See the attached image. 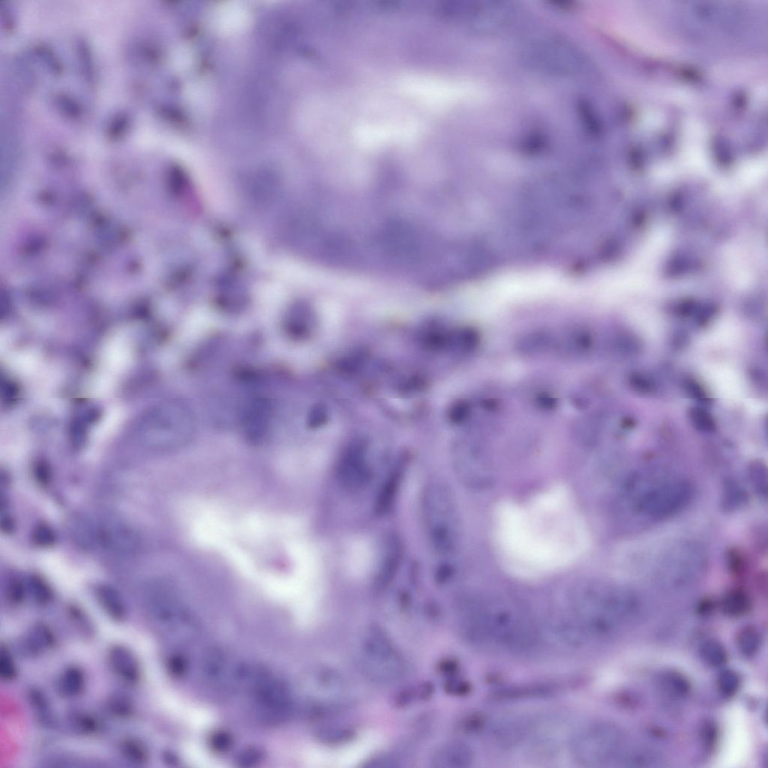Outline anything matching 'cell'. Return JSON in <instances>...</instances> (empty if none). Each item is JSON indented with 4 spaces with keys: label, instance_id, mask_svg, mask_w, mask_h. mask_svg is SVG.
<instances>
[{
    "label": "cell",
    "instance_id": "cell-1",
    "mask_svg": "<svg viewBox=\"0 0 768 768\" xmlns=\"http://www.w3.org/2000/svg\"><path fill=\"white\" fill-rule=\"evenodd\" d=\"M563 489L539 497L528 509L501 507L500 544L507 560L521 571L560 566L582 551V523Z\"/></svg>",
    "mask_w": 768,
    "mask_h": 768
},
{
    "label": "cell",
    "instance_id": "cell-2",
    "mask_svg": "<svg viewBox=\"0 0 768 768\" xmlns=\"http://www.w3.org/2000/svg\"><path fill=\"white\" fill-rule=\"evenodd\" d=\"M519 60L530 70L563 78L582 77L591 69L580 47L558 36L526 44L519 52Z\"/></svg>",
    "mask_w": 768,
    "mask_h": 768
},
{
    "label": "cell",
    "instance_id": "cell-3",
    "mask_svg": "<svg viewBox=\"0 0 768 768\" xmlns=\"http://www.w3.org/2000/svg\"><path fill=\"white\" fill-rule=\"evenodd\" d=\"M141 440L149 448L172 450L183 447L193 439L195 418L188 405L170 401L155 407L141 422Z\"/></svg>",
    "mask_w": 768,
    "mask_h": 768
},
{
    "label": "cell",
    "instance_id": "cell-4",
    "mask_svg": "<svg viewBox=\"0 0 768 768\" xmlns=\"http://www.w3.org/2000/svg\"><path fill=\"white\" fill-rule=\"evenodd\" d=\"M237 686L247 689L252 707L261 721L279 725L288 719L293 701L288 686L261 667L243 666Z\"/></svg>",
    "mask_w": 768,
    "mask_h": 768
},
{
    "label": "cell",
    "instance_id": "cell-5",
    "mask_svg": "<svg viewBox=\"0 0 768 768\" xmlns=\"http://www.w3.org/2000/svg\"><path fill=\"white\" fill-rule=\"evenodd\" d=\"M632 481L642 486L640 489L628 491L635 493V511L651 519L662 520L677 515L690 504L695 494L693 484L686 480H656L653 483Z\"/></svg>",
    "mask_w": 768,
    "mask_h": 768
},
{
    "label": "cell",
    "instance_id": "cell-6",
    "mask_svg": "<svg viewBox=\"0 0 768 768\" xmlns=\"http://www.w3.org/2000/svg\"><path fill=\"white\" fill-rule=\"evenodd\" d=\"M422 516L426 536L436 551H450L454 540V516L448 490L443 483L432 481L424 489Z\"/></svg>",
    "mask_w": 768,
    "mask_h": 768
},
{
    "label": "cell",
    "instance_id": "cell-7",
    "mask_svg": "<svg viewBox=\"0 0 768 768\" xmlns=\"http://www.w3.org/2000/svg\"><path fill=\"white\" fill-rule=\"evenodd\" d=\"M707 562L703 546L691 542L680 544L673 547L660 562V580L676 586L693 582L704 572Z\"/></svg>",
    "mask_w": 768,
    "mask_h": 768
},
{
    "label": "cell",
    "instance_id": "cell-8",
    "mask_svg": "<svg viewBox=\"0 0 768 768\" xmlns=\"http://www.w3.org/2000/svg\"><path fill=\"white\" fill-rule=\"evenodd\" d=\"M516 8L503 1H470L468 10L460 23L477 35H494L514 23Z\"/></svg>",
    "mask_w": 768,
    "mask_h": 768
},
{
    "label": "cell",
    "instance_id": "cell-9",
    "mask_svg": "<svg viewBox=\"0 0 768 768\" xmlns=\"http://www.w3.org/2000/svg\"><path fill=\"white\" fill-rule=\"evenodd\" d=\"M621 744L622 735L618 728L596 725L577 738L575 751L585 763H606L617 756Z\"/></svg>",
    "mask_w": 768,
    "mask_h": 768
},
{
    "label": "cell",
    "instance_id": "cell-10",
    "mask_svg": "<svg viewBox=\"0 0 768 768\" xmlns=\"http://www.w3.org/2000/svg\"><path fill=\"white\" fill-rule=\"evenodd\" d=\"M97 546L120 556L134 555L140 546L136 530L115 518L103 519L94 523Z\"/></svg>",
    "mask_w": 768,
    "mask_h": 768
},
{
    "label": "cell",
    "instance_id": "cell-11",
    "mask_svg": "<svg viewBox=\"0 0 768 768\" xmlns=\"http://www.w3.org/2000/svg\"><path fill=\"white\" fill-rule=\"evenodd\" d=\"M373 477V471L367 461L365 445L352 444L338 464L337 478L341 486L348 491H359L366 488Z\"/></svg>",
    "mask_w": 768,
    "mask_h": 768
},
{
    "label": "cell",
    "instance_id": "cell-12",
    "mask_svg": "<svg viewBox=\"0 0 768 768\" xmlns=\"http://www.w3.org/2000/svg\"><path fill=\"white\" fill-rule=\"evenodd\" d=\"M270 417V407L267 402H252L242 415L241 427L245 437L252 443L261 441L268 431Z\"/></svg>",
    "mask_w": 768,
    "mask_h": 768
},
{
    "label": "cell",
    "instance_id": "cell-13",
    "mask_svg": "<svg viewBox=\"0 0 768 768\" xmlns=\"http://www.w3.org/2000/svg\"><path fill=\"white\" fill-rule=\"evenodd\" d=\"M363 663H384L400 657L386 632L380 628H370L363 639Z\"/></svg>",
    "mask_w": 768,
    "mask_h": 768
},
{
    "label": "cell",
    "instance_id": "cell-14",
    "mask_svg": "<svg viewBox=\"0 0 768 768\" xmlns=\"http://www.w3.org/2000/svg\"><path fill=\"white\" fill-rule=\"evenodd\" d=\"M109 665L115 674L130 685H136L141 678V669L135 654L125 646L117 644L108 651Z\"/></svg>",
    "mask_w": 768,
    "mask_h": 768
},
{
    "label": "cell",
    "instance_id": "cell-15",
    "mask_svg": "<svg viewBox=\"0 0 768 768\" xmlns=\"http://www.w3.org/2000/svg\"><path fill=\"white\" fill-rule=\"evenodd\" d=\"M472 753L466 745L454 742L439 747L432 754L431 763L439 768L466 767L472 762Z\"/></svg>",
    "mask_w": 768,
    "mask_h": 768
},
{
    "label": "cell",
    "instance_id": "cell-16",
    "mask_svg": "<svg viewBox=\"0 0 768 768\" xmlns=\"http://www.w3.org/2000/svg\"><path fill=\"white\" fill-rule=\"evenodd\" d=\"M56 637L53 630L44 623H37L24 639V646L31 654H39L56 647Z\"/></svg>",
    "mask_w": 768,
    "mask_h": 768
},
{
    "label": "cell",
    "instance_id": "cell-17",
    "mask_svg": "<svg viewBox=\"0 0 768 768\" xmlns=\"http://www.w3.org/2000/svg\"><path fill=\"white\" fill-rule=\"evenodd\" d=\"M58 689L63 696L75 698L83 694L87 687V678L79 667L65 668L59 678Z\"/></svg>",
    "mask_w": 768,
    "mask_h": 768
},
{
    "label": "cell",
    "instance_id": "cell-18",
    "mask_svg": "<svg viewBox=\"0 0 768 768\" xmlns=\"http://www.w3.org/2000/svg\"><path fill=\"white\" fill-rule=\"evenodd\" d=\"M99 602L109 617L117 622L124 621L127 610L120 594L112 587L103 585L97 592Z\"/></svg>",
    "mask_w": 768,
    "mask_h": 768
},
{
    "label": "cell",
    "instance_id": "cell-19",
    "mask_svg": "<svg viewBox=\"0 0 768 768\" xmlns=\"http://www.w3.org/2000/svg\"><path fill=\"white\" fill-rule=\"evenodd\" d=\"M721 608L729 617L738 618L745 615L751 609V600L746 593L741 590L728 592L721 602Z\"/></svg>",
    "mask_w": 768,
    "mask_h": 768
},
{
    "label": "cell",
    "instance_id": "cell-20",
    "mask_svg": "<svg viewBox=\"0 0 768 768\" xmlns=\"http://www.w3.org/2000/svg\"><path fill=\"white\" fill-rule=\"evenodd\" d=\"M736 643L739 652L744 657H753L761 648L762 635L753 627H746L738 632Z\"/></svg>",
    "mask_w": 768,
    "mask_h": 768
},
{
    "label": "cell",
    "instance_id": "cell-21",
    "mask_svg": "<svg viewBox=\"0 0 768 768\" xmlns=\"http://www.w3.org/2000/svg\"><path fill=\"white\" fill-rule=\"evenodd\" d=\"M27 698L39 721L44 725H51L53 722L52 710L43 692L35 687L31 688L28 691Z\"/></svg>",
    "mask_w": 768,
    "mask_h": 768
},
{
    "label": "cell",
    "instance_id": "cell-22",
    "mask_svg": "<svg viewBox=\"0 0 768 768\" xmlns=\"http://www.w3.org/2000/svg\"><path fill=\"white\" fill-rule=\"evenodd\" d=\"M120 754L129 762L143 765L149 761V752L146 746L136 738L123 740L120 745Z\"/></svg>",
    "mask_w": 768,
    "mask_h": 768
},
{
    "label": "cell",
    "instance_id": "cell-23",
    "mask_svg": "<svg viewBox=\"0 0 768 768\" xmlns=\"http://www.w3.org/2000/svg\"><path fill=\"white\" fill-rule=\"evenodd\" d=\"M660 686L670 696L684 698L690 691L689 680L676 671H667L660 678Z\"/></svg>",
    "mask_w": 768,
    "mask_h": 768
},
{
    "label": "cell",
    "instance_id": "cell-24",
    "mask_svg": "<svg viewBox=\"0 0 768 768\" xmlns=\"http://www.w3.org/2000/svg\"><path fill=\"white\" fill-rule=\"evenodd\" d=\"M578 120L582 127L591 136H598L601 132L600 123L590 101L585 99H578L576 102Z\"/></svg>",
    "mask_w": 768,
    "mask_h": 768
},
{
    "label": "cell",
    "instance_id": "cell-25",
    "mask_svg": "<svg viewBox=\"0 0 768 768\" xmlns=\"http://www.w3.org/2000/svg\"><path fill=\"white\" fill-rule=\"evenodd\" d=\"M699 653L705 664L713 668L724 666L728 660L725 647L719 642L713 639L701 644Z\"/></svg>",
    "mask_w": 768,
    "mask_h": 768
},
{
    "label": "cell",
    "instance_id": "cell-26",
    "mask_svg": "<svg viewBox=\"0 0 768 768\" xmlns=\"http://www.w3.org/2000/svg\"><path fill=\"white\" fill-rule=\"evenodd\" d=\"M555 688L546 685L503 689L496 697L501 699L545 697L553 694Z\"/></svg>",
    "mask_w": 768,
    "mask_h": 768
},
{
    "label": "cell",
    "instance_id": "cell-27",
    "mask_svg": "<svg viewBox=\"0 0 768 768\" xmlns=\"http://www.w3.org/2000/svg\"><path fill=\"white\" fill-rule=\"evenodd\" d=\"M747 494L744 489L735 480H728L725 483L722 506L727 512H732L744 506L747 502Z\"/></svg>",
    "mask_w": 768,
    "mask_h": 768
},
{
    "label": "cell",
    "instance_id": "cell-28",
    "mask_svg": "<svg viewBox=\"0 0 768 768\" xmlns=\"http://www.w3.org/2000/svg\"><path fill=\"white\" fill-rule=\"evenodd\" d=\"M317 737L321 742L327 744H343L354 738V732L347 727L325 726L318 730Z\"/></svg>",
    "mask_w": 768,
    "mask_h": 768
},
{
    "label": "cell",
    "instance_id": "cell-29",
    "mask_svg": "<svg viewBox=\"0 0 768 768\" xmlns=\"http://www.w3.org/2000/svg\"><path fill=\"white\" fill-rule=\"evenodd\" d=\"M72 727L76 732L84 735L97 734L100 730L99 720L83 711H74L69 717Z\"/></svg>",
    "mask_w": 768,
    "mask_h": 768
},
{
    "label": "cell",
    "instance_id": "cell-30",
    "mask_svg": "<svg viewBox=\"0 0 768 768\" xmlns=\"http://www.w3.org/2000/svg\"><path fill=\"white\" fill-rule=\"evenodd\" d=\"M719 693L726 697L735 696L742 685V678L738 673L732 669H726L719 673L717 680Z\"/></svg>",
    "mask_w": 768,
    "mask_h": 768
},
{
    "label": "cell",
    "instance_id": "cell-31",
    "mask_svg": "<svg viewBox=\"0 0 768 768\" xmlns=\"http://www.w3.org/2000/svg\"><path fill=\"white\" fill-rule=\"evenodd\" d=\"M689 419L694 427L703 432H713L716 430V423L712 416L700 407H694L689 411Z\"/></svg>",
    "mask_w": 768,
    "mask_h": 768
},
{
    "label": "cell",
    "instance_id": "cell-32",
    "mask_svg": "<svg viewBox=\"0 0 768 768\" xmlns=\"http://www.w3.org/2000/svg\"><path fill=\"white\" fill-rule=\"evenodd\" d=\"M17 672L10 651L2 644L0 649V678L6 682L12 681L17 678Z\"/></svg>",
    "mask_w": 768,
    "mask_h": 768
},
{
    "label": "cell",
    "instance_id": "cell-33",
    "mask_svg": "<svg viewBox=\"0 0 768 768\" xmlns=\"http://www.w3.org/2000/svg\"><path fill=\"white\" fill-rule=\"evenodd\" d=\"M111 712L119 718H128L134 713V706L131 701L122 694H115L108 701Z\"/></svg>",
    "mask_w": 768,
    "mask_h": 768
},
{
    "label": "cell",
    "instance_id": "cell-34",
    "mask_svg": "<svg viewBox=\"0 0 768 768\" xmlns=\"http://www.w3.org/2000/svg\"><path fill=\"white\" fill-rule=\"evenodd\" d=\"M32 539L36 546L47 548L56 544V534L51 526L41 523L37 525L33 529Z\"/></svg>",
    "mask_w": 768,
    "mask_h": 768
},
{
    "label": "cell",
    "instance_id": "cell-35",
    "mask_svg": "<svg viewBox=\"0 0 768 768\" xmlns=\"http://www.w3.org/2000/svg\"><path fill=\"white\" fill-rule=\"evenodd\" d=\"M521 148L527 153L535 154L544 149L548 144L547 137L539 131H532L521 140Z\"/></svg>",
    "mask_w": 768,
    "mask_h": 768
},
{
    "label": "cell",
    "instance_id": "cell-36",
    "mask_svg": "<svg viewBox=\"0 0 768 768\" xmlns=\"http://www.w3.org/2000/svg\"><path fill=\"white\" fill-rule=\"evenodd\" d=\"M31 590L35 600L42 605L49 603L52 599V592L40 577L32 576L30 581Z\"/></svg>",
    "mask_w": 768,
    "mask_h": 768
},
{
    "label": "cell",
    "instance_id": "cell-37",
    "mask_svg": "<svg viewBox=\"0 0 768 768\" xmlns=\"http://www.w3.org/2000/svg\"><path fill=\"white\" fill-rule=\"evenodd\" d=\"M750 477L755 490L761 496L767 497V480L766 469L761 464H755L750 471Z\"/></svg>",
    "mask_w": 768,
    "mask_h": 768
},
{
    "label": "cell",
    "instance_id": "cell-38",
    "mask_svg": "<svg viewBox=\"0 0 768 768\" xmlns=\"http://www.w3.org/2000/svg\"><path fill=\"white\" fill-rule=\"evenodd\" d=\"M26 594V587L24 583L18 580H14L8 584L6 595L8 599L14 605H19L24 602Z\"/></svg>",
    "mask_w": 768,
    "mask_h": 768
},
{
    "label": "cell",
    "instance_id": "cell-39",
    "mask_svg": "<svg viewBox=\"0 0 768 768\" xmlns=\"http://www.w3.org/2000/svg\"><path fill=\"white\" fill-rule=\"evenodd\" d=\"M444 689L448 694L463 696L470 693L471 687L468 683L453 677L445 683Z\"/></svg>",
    "mask_w": 768,
    "mask_h": 768
},
{
    "label": "cell",
    "instance_id": "cell-40",
    "mask_svg": "<svg viewBox=\"0 0 768 768\" xmlns=\"http://www.w3.org/2000/svg\"><path fill=\"white\" fill-rule=\"evenodd\" d=\"M232 744L231 737L224 732H218L211 737V745L217 752H225L229 750Z\"/></svg>",
    "mask_w": 768,
    "mask_h": 768
},
{
    "label": "cell",
    "instance_id": "cell-41",
    "mask_svg": "<svg viewBox=\"0 0 768 768\" xmlns=\"http://www.w3.org/2000/svg\"><path fill=\"white\" fill-rule=\"evenodd\" d=\"M166 666L170 674L175 677L183 676L186 670V660L176 654L168 657Z\"/></svg>",
    "mask_w": 768,
    "mask_h": 768
},
{
    "label": "cell",
    "instance_id": "cell-42",
    "mask_svg": "<svg viewBox=\"0 0 768 768\" xmlns=\"http://www.w3.org/2000/svg\"><path fill=\"white\" fill-rule=\"evenodd\" d=\"M470 412V407L466 402H459L454 404L450 410V420L455 423H459L466 420Z\"/></svg>",
    "mask_w": 768,
    "mask_h": 768
},
{
    "label": "cell",
    "instance_id": "cell-43",
    "mask_svg": "<svg viewBox=\"0 0 768 768\" xmlns=\"http://www.w3.org/2000/svg\"><path fill=\"white\" fill-rule=\"evenodd\" d=\"M438 671L443 676L453 678L458 674L459 665L455 660L445 659L439 663Z\"/></svg>",
    "mask_w": 768,
    "mask_h": 768
},
{
    "label": "cell",
    "instance_id": "cell-44",
    "mask_svg": "<svg viewBox=\"0 0 768 768\" xmlns=\"http://www.w3.org/2000/svg\"><path fill=\"white\" fill-rule=\"evenodd\" d=\"M36 481L42 486L49 485L51 480V471L49 466L43 461L37 463L34 469Z\"/></svg>",
    "mask_w": 768,
    "mask_h": 768
},
{
    "label": "cell",
    "instance_id": "cell-45",
    "mask_svg": "<svg viewBox=\"0 0 768 768\" xmlns=\"http://www.w3.org/2000/svg\"><path fill=\"white\" fill-rule=\"evenodd\" d=\"M328 414L327 409L323 405H317L314 407V409L311 411L310 414L309 423L312 427H318V426L323 425L327 419Z\"/></svg>",
    "mask_w": 768,
    "mask_h": 768
},
{
    "label": "cell",
    "instance_id": "cell-46",
    "mask_svg": "<svg viewBox=\"0 0 768 768\" xmlns=\"http://www.w3.org/2000/svg\"><path fill=\"white\" fill-rule=\"evenodd\" d=\"M416 698H418V696H417L416 688H407L403 689L401 693L398 694L395 697V703L397 707L405 708L411 704L413 701Z\"/></svg>",
    "mask_w": 768,
    "mask_h": 768
},
{
    "label": "cell",
    "instance_id": "cell-47",
    "mask_svg": "<svg viewBox=\"0 0 768 768\" xmlns=\"http://www.w3.org/2000/svg\"><path fill=\"white\" fill-rule=\"evenodd\" d=\"M686 390L688 394L695 400L701 402H706L708 400L707 394L703 387L695 381H687L686 382Z\"/></svg>",
    "mask_w": 768,
    "mask_h": 768
},
{
    "label": "cell",
    "instance_id": "cell-48",
    "mask_svg": "<svg viewBox=\"0 0 768 768\" xmlns=\"http://www.w3.org/2000/svg\"><path fill=\"white\" fill-rule=\"evenodd\" d=\"M630 382L632 386L641 392H649L651 390V384L646 377H644L639 375H635L631 377Z\"/></svg>",
    "mask_w": 768,
    "mask_h": 768
},
{
    "label": "cell",
    "instance_id": "cell-49",
    "mask_svg": "<svg viewBox=\"0 0 768 768\" xmlns=\"http://www.w3.org/2000/svg\"><path fill=\"white\" fill-rule=\"evenodd\" d=\"M484 724V719L479 715H473L468 717L464 721L463 727L468 732H475Z\"/></svg>",
    "mask_w": 768,
    "mask_h": 768
},
{
    "label": "cell",
    "instance_id": "cell-50",
    "mask_svg": "<svg viewBox=\"0 0 768 768\" xmlns=\"http://www.w3.org/2000/svg\"><path fill=\"white\" fill-rule=\"evenodd\" d=\"M417 696L422 701H427L432 697L434 693V687L430 682H425L421 686L416 688Z\"/></svg>",
    "mask_w": 768,
    "mask_h": 768
},
{
    "label": "cell",
    "instance_id": "cell-51",
    "mask_svg": "<svg viewBox=\"0 0 768 768\" xmlns=\"http://www.w3.org/2000/svg\"><path fill=\"white\" fill-rule=\"evenodd\" d=\"M15 523L14 519L9 516H5L1 519V529L5 534H11L14 532Z\"/></svg>",
    "mask_w": 768,
    "mask_h": 768
},
{
    "label": "cell",
    "instance_id": "cell-52",
    "mask_svg": "<svg viewBox=\"0 0 768 768\" xmlns=\"http://www.w3.org/2000/svg\"><path fill=\"white\" fill-rule=\"evenodd\" d=\"M260 757H261V755L259 754V752H257V751H249L245 752L244 753H243V755H240V762L243 764V763L249 764V763H251V762L254 763L255 762H258L259 760Z\"/></svg>",
    "mask_w": 768,
    "mask_h": 768
}]
</instances>
